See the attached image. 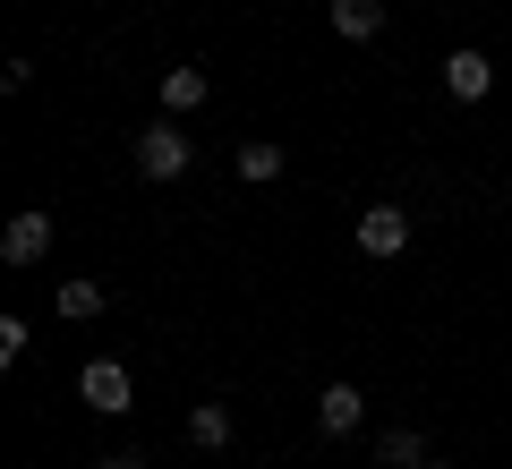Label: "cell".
Segmentation results:
<instances>
[{"label":"cell","instance_id":"52a82bcc","mask_svg":"<svg viewBox=\"0 0 512 469\" xmlns=\"http://www.w3.org/2000/svg\"><path fill=\"white\" fill-rule=\"evenodd\" d=\"M282 163H291V154H282L274 137H239V154H231V171L248 188H265V180H282Z\"/></svg>","mask_w":512,"mask_h":469},{"label":"cell","instance_id":"5bb4252c","mask_svg":"<svg viewBox=\"0 0 512 469\" xmlns=\"http://www.w3.org/2000/svg\"><path fill=\"white\" fill-rule=\"evenodd\" d=\"M419 469H444V461H419Z\"/></svg>","mask_w":512,"mask_h":469},{"label":"cell","instance_id":"3957f363","mask_svg":"<svg viewBox=\"0 0 512 469\" xmlns=\"http://www.w3.org/2000/svg\"><path fill=\"white\" fill-rule=\"evenodd\" d=\"M52 256V205H26V214H9V231H0V265L26 273Z\"/></svg>","mask_w":512,"mask_h":469},{"label":"cell","instance_id":"5b68a950","mask_svg":"<svg viewBox=\"0 0 512 469\" xmlns=\"http://www.w3.org/2000/svg\"><path fill=\"white\" fill-rule=\"evenodd\" d=\"M487 86H495V60L461 43V52L444 60V94H453V103H487Z\"/></svg>","mask_w":512,"mask_h":469},{"label":"cell","instance_id":"7a4b0ae2","mask_svg":"<svg viewBox=\"0 0 512 469\" xmlns=\"http://www.w3.org/2000/svg\"><path fill=\"white\" fill-rule=\"evenodd\" d=\"M77 401H86L94 418H128V410H137V384H128L120 359H86V367H77Z\"/></svg>","mask_w":512,"mask_h":469},{"label":"cell","instance_id":"7c38bea8","mask_svg":"<svg viewBox=\"0 0 512 469\" xmlns=\"http://www.w3.org/2000/svg\"><path fill=\"white\" fill-rule=\"evenodd\" d=\"M376 461H384V469H419V461H427V435H419V427H384V435H376Z\"/></svg>","mask_w":512,"mask_h":469},{"label":"cell","instance_id":"8fae6325","mask_svg":"<svg viewBox=\"0 0 512 469\" xmlns=\"http://www.w3.org/2000/svg\"><path fill=\"white\" fill-rule=\"evenodd\" d=\"M188 444L222 452V444H231V410H222V401H197V410H188Z\"/></svg>","mask_w":512,"mask_h":469},{"label":"cell","instance_id":"9c48e42d","mask_svg":"<svg viewBox=\"0 0 512 469\" xmlns=\"http://www.w3.org/2000/svg\"><path fill=\"white\" fill-rule=\"evenodd\" d=\"M205 94H214V77H205L197 60H188V69H163V111H171V120H180V111H197Z\"/></svg>","mask_w":512,"mask_h":469},{"label":"cell","instance_id":"ba28073f","mask_svg":"<svg viewBox=\"0 0 512 469\" xmlns=\"http://www.w3.org/2000/svg\"><path fill=\"white\" fill-rule=\"evenodd\" d=\"M52 307H60V316H69V325H94V316H103V307H111V290H103V282H86V273H69V282L52 290Z\"/></svg>","mask_w":512,"mask_h":469},{"label":"cell","instance_id":"8992f818","mask_svg":"<svg viewBox=\"0 0 512 469\" xmlns=\"http://www.w3.org/2000/svg\"><path fill=\"white\" fill-rule=\"evenodd\" d=\"M359 418H367L359 384H325V393H316V427H325V435H359Z\"/></svg>","mask_w":512,"mask_h":469},{"label":"cell","instance_id":"277c9868","mask_svg":"<svg viewBox=\"0 0 512 469\" xmlns=\"http://www.w3.org/2000/svg\"><path fill=\"white\" fill-rule=\"evenodd\" d=\"M359 248L376 256V265H384V256H402L410 248V214H402V205H367V214H359Z\"/></svg>","mask_w":512,"mask_h":469},{"label":"cell","instance_id":"4fadbf2b","mask_svg":"<svg viewBox=\"0 0 512 469\" xmlns=\"http://www.w3.org/2000/svg\"><path fill=\"white\" fill-rule=\"evenodd\" d=\"M103 469H146V461H137V452H111V461Z\"/></svg>","mask_w":512,"mask_h":469},{"label":"cell","instance_id":"6da1fadb","mask_svg":"<svg viewBox=\"0 0 512 469\" xmlns=\"http://www.w3.org/2000/svg\"><path fill=\"white\" fill-rule=\"evenodd\" d=\"M197 163V145H188V128L171 120H154V128H137V171H146V180H180V171Z\"/></svg>","mask_w":512,"mask_h":469},{"label":"cell","instance_id":"30bf717a","mask_svg":"<svg viewBox=\"0 0 512 469\" xmlns=\"http://www.w3.org/2000/svg\"><path fill=\"white\" fill-rule=\"evenodd\" d=\"M384 26V0H333V35L342 43H367Z\"/></svg>","mask_w":512,"mask_h":469}]
</instances>
